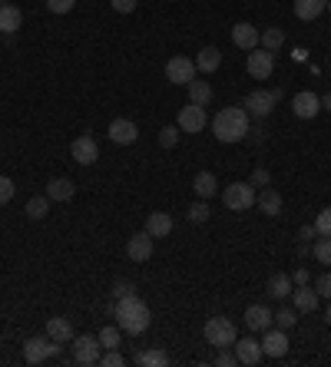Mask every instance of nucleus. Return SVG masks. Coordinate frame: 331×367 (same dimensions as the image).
<instances>
[{"mask_svg":"<svg viewBox=\"0 0 331 367\" xmlns=\"http://www.w3.org/2000/svg\"><path fill=\"white\" fill-rule=\"evenodd\" d=\"M100 338H89V334L73 338V361L77 364H100Z\"/></svg>","mask_w":331,"mask_h":367,"instance_id":"nucleus-10","label":"nucleus"},{"mask_svg":"<svg viewBox=\"0 0 331 367\" xmlns=\"http://www.w3.org/2000/svg\"><path fill=\"white\" fill-rule=\"evenodd\" d=\"M245 328L249 331L272 328V311H268L265 304H249V308H245Z\"/></svg>","mask_w":331,"mask_h":367,"instance_id":"nucleus-20","label":"nucleus"},{"mask_svg":"<svg viewBox=\"0 0 331 367\" xmlns=\"http://www.w3.org/2000/svg\"><path fill=\"white\" fill-rule=\"evenodd\" d=\"M113 317L116 324H119V331H126V334H136L140 338L142 331L149 328V321H153V315H149V304L142 301L140 294H126V298H119L113 308Z\"/></svg>","mask_w":331,"mask_h":367,"instance_id":"nucleus-1","label":"nucleus"},{"mask_svg":"<svg viewBox=\"0 0 331 367\" xmlns=\"http://www.w3.org/2000/svg\"><path fill=\"white\" fill-rule=\"evenodd\" d=\"M212 87L205 83V80H192L189 83V103H196V106H209L212 103Z\"/></svg>","mask_w":331,"mask_h":367,"instance_id":"nucleus-29","label":"nucleus"},{"mask_svg":"<svg viewBox=\"0 0 331 367\" xmlns=\"http://www.w3.org/2000/svg\"><path fill=\"white\" fill-rule=\"evenodd\" d=\"M106 136H110L116 146H133V142L140 140V129H136V123H133V119H113Z\"/></svg>","mask_w":331,"mask_h":367,"instance_id":"nucleus-16","label":"nucleus"},{"mask_svg":"<svg viewBox=\"0 0 331 367\" xmlns=\"http://www.w3.org/2000/svg\"><path fill=\"white\" fill-rule=\"evenodd\" d=\"M47 338H50V341H57V344H70L73 341V338H77V331H73V321H70V317H50V321H47Z\"/></svg>","mask_w":331,"mask_h":367,"instance_id":"nucleus-17","label":"nucleus"},{"mask_svg":"<svg viewBox=\"0 0 331 367\" xmlns=\"http://www.w3.org/2000/svg\"><path fill=\"white\" fill-rule=\"evenodd\" d=\"M60 347H64V344L50 341L47 334H43V338H30V341L24 344V361L27 364H47V361H53V357L60 354Z\"/></svg>","mask_w":331,"mask_h":367,"instance_id":"nucleus-6","label":"nucleus"},{"mask_svg":"<svg viewBox=\"0 0 331 367\" xmlns=\"http://www.w3.org/2000/svg\"><path fill=\"white\" fill-rule=\"evenodd\" d=\"M196 63H192L189 57H172L169 63H166V80L169 83H176V87H189L192 80H196Z\"/></svg>","mask_w":331,"mask_h":367,"instance_id":"nucleus-8","label":"nucleus"},{"mask_svg":"<svg viewBox=\"0 0 331 367\" xmlns=\"http://www.w3.org/2000/svg\"><path fill=\"white\" fill-rule=\"evenodd\" d=\"M255 205H258V209H262V212H265V216H281V195L275 189H272V186H265V189L258 192V195H255Z\"/></svg>","mask_w":331,"mask_h":367,"instance_id":"nucleus-22","label":"nucleus"},{"mask_svg":"<svg viewBox=\"0 0 331 367\" xmlns=\"http://www.w3.org/2000/svg\"><path fill=\"white\" fill-rule=\"evenodd\" d=\"M325 3L328 0H295V17L298 20H318L325 13Z\"/></svg>","mask_w":331,"mask_h":367,"instance_id":"nucleus-27","label":"nucleus"},{"mask_svg":"<svg viewBox=\"0 0 331 367\" xmlns=\"http://www.w3.org/2000/svg\"><path fill=\"white\" fill-rule=\"evenodd\" d=\"M172 225H176V222H172L169 212H153V216L146 218V232H149L153 239H166V235L172 232Z\"/></svg>","mask_w":331,"mask_h":367,"instance_id":"nucleus-24","label":"nucleus"},{"mask_svg":"<svg viewBox=\"0 0 331 367\" xmlns=\"http://www.w3.org/2000/svg\"><path fill=\"white\" fill-rule=\"evenodd\" d=\"M176 142H179V126H163L159 129V146H163V149H172Z\"/></svg>","mask_w":331,"mask_h":367,"instance_id":"nucleus-38","label":"nucleus"},{"mask_svg":"<svg viewBox=\"0 0 331 367\" xmlns=\"http://www.w3.org/2000/svg\"><path fill=\"white\" fill-rule=\"evenodd\" d=\"M205 123H209L205 106H196V103H186V106L179 110V116H176L179 133H192V136H196V133H203Z\"/></svg>","mask_w":331,"mask_h":367,"instance_id":"nucleus-7","label":"nucleus"},{"mask_svg":"<svg viewBox=\"0 0 331 367\" xmlns=\"http://www.w3.org/2000/svg\"><path fill=\"white\" fill-rule=\"evenodd\" d=\"M249 129H252V123H249V113L242 106H226L212 119V133L219 142H242L249 136Z\"/></svg>","mask_w":331,"mask_h":367,"instance_id":"nucleus-2","label":"nucleus"},{"mask_svg":"<svg viewBox=\"0 0 331 367\" xmlns=\"http://www.w3.org/2000/svg\"><path fill=\"white\" fill-rule=\"evenodd\" d=\"M100 347H106V351H113V347H119V324H106V328H100Z\"/></svg>","mask_w":331,"mask_h":367,"instance_id":"nucleus-34","label":"nucleus"},{"mask_svg":"<svg viewBox=\"0 0 331 367\" xmlns=\"http://www.w3.org/2000/svg\"><path fill=\"white\" fill-rule=\"evenodd\" d=\"M292 113L298 116V119H315V116L321 113V96L311 93V89H302L292 100Z\"/></svg>","mask_w":331,"mask_h":367,"instance_id":"nucleus-14","label":"nucleus"},{"mask_svg":"<svg viewBox=\"0 0 331 367\" xmlns=\"http://www.w3.org/2000/svg\"><path fill=\"white\" fill-rule=\"evenodd\" d=\"M272 324H275V328H281V331L295 328V324H298V311H295V308H281V311H275V315H272Z\"/></svg>","mask_w":331,"mask_h":367,"instance_id":"nucleus-33","label":"nucleus"},{"mask_svg":"<svg viewBox=\"0 0 331 367\" xmlns=\"http://www.w3.org/2000/svg\"><path fill=\"white\" fill-rule=\"evenodd\" d=\"M77 7V0H47V10L50 13H70Z\"/></svg>","mask_w":331,"mask_h":367,"instance_id":"nucleus-41","label":"nucleus"},{"mask_svg":"<svg viewBox=\"0 0 331 367\" xmlns=\"http://www.w3.org/2000/svg\"><path fill=\"white\" fill-rule=\"evenodd\" d=\"M126 255H129V262H136V265L149 262V258H153V235H149V232H136V235L126 241Z\"/></svg>","mask_w":331,"mask_h":367,"instance_id":"nucleus-15","label":"nucleus"},{"mask_svg":"<svg viewBox=\"0 0 331 367\" xmlns=\"http://www.w3.org/2000/svg\"><path fill=\"white\" fill-rule=\"evenodd\" d=\"M245 70H249V76H252V80H268V76H272V70H275V53L262 50V47L249 50Z\"/></svg>","mask_w":331,"mask_h":367,"instance_id":"nucleus-9","label":"nucleus"},{"mask_svg":"<svg viewBox=\"0 0 331 367\" xmlns=\"http://www.w3.org/2000/svg\"><path fill=\"white\" fill-rule=\"evenodd\" d=\"M100 364H103V367H123V364H126V357H123V354H119V351L113 347L110 354H103V357H100Z\"/></svg>","mask_w":331,"mask_h":367,"instance_id":"nucleus-44","label":"nucleus"},{"mask_svg":"<svg viewBox=\"0 0 331 367\" xmlns=\"http://www.w3.org/2000/svg\"><path fill=\"white\" fill-rule=\"evenodd\" d=\"M219 66H222V50L219 47H203L199 57H196V70L199 73H216Z\"/></svg>","mask_w":331,"mask_h":367,"instance_id":"nucleus-23","label":"nucleus"},{"mask_svg":"<svg viewBox=\"0 0 331 367\" xmlns=\"http://www.w3.org/2000/svg\"><path fill=\"white\" fill-rule=\"evenodd\" d=\"M262 334H265V338H262V354H265V357H272V361H275V357L288 354V334H285L281 328H275V324H272V328H265Z\"/></svg>","mask_w":331,"mask_h":367,"instance_id":"nucleus-11","label":"nucleus"},{"mask_svg":"<svg viewBox=\"0 0 331 367\" xmlns=\"http://www.w3.org/2000/svg\"><path fill=\"white\" fill-rule=\"evenodd\" d=\"M325 321H328V324H331V304H328V311H325Z\"/></svg>","mask_w":331,"mask_h":367,"instance_id":"nucleus-50","label":"nucleus"},{"mask_svg":"<svg viewBox=\"0 0 331 367\" xmlns=\"http://www.w3.org/2000/svg\"><path fill=\"white\" fill-rule=\"evenodd\" d=\"M70 156H73V163L80 165H93L100 159V146L93 136H77V140L70 142Z\"/></svg>","mask_w":331,"mask_h":367,"instance_id":"nucleus-12","label":"nucleus"},{"mask_svg":"<svg viewBox=\"0 0 331 367\" xmlns=\"http://www.w3.org/2000/svg\"><path fill=\"white\" fill-rule=\"evenodd\" d=\"M292 292H295L292 275H285V271H279V275H272V278H268V294H272V298H279V301H285V298H288Z\"/></svg>","mask_w":331,"mask_h":367,"instance_id":"nucleus-26","label":"nucleus"},{"mask_svg":"<svg viewBox=\"0 0 331 367\" xmlns=\"http://www.w3.org/2000/svg\"><path fill=\"white\" fill-rule=\"evenodd\" d=\"M13 192H17V186H13L10 176H0V205H7L13 199Z\"/></svg>","mask_w":331,"mask_h":367,"instance_id":"nucleus-40","label":"nucleus"},{"mask_svg":"<svg viewBox=\"0 0 331 367\" xmlns=\"http://www.w3.org/2000/svg\"><path fill=\"white\" fill-rule=\"evenodd\" d=\"M249 182H252V186H262V189H265L268 182H272V172H268V169H262V165H258V169H255V172H252V179H249Z\"/></svg>","mask_w":331,"mask_h":367,"instance_id":"nucleus-45","label":"nucleus"},{"mask_svg":"<svg viewBox=\"0 0 331 367\" xmlns=\"http://www.w3.org/2000/svg\"><path fill=\"white\" fill-rule=\"evenodd\" d=\"M186 216H189V222H196V225H203V222H209V216H212V209H209L205 202H192Z\"/></svg>","mask_w":331,"mask_h":367,"instance_id":"nucleus-36","label":"nucleus"},{"mask_svg":"<svg viewBox=\"0 0 331 367\" xmlns=\"http://www.w3.org/2000/svg\"><path fill=\"white\" fill-rule=\"evenodd\" d=\"M255 186L252 182H229L226 189H222V205L229 209V212H249L255 205Z\"/></svg>","mask_w":331,"mask_h":367,"instance_id":"nucleus-3","label":"nucleus"},{"mask_svg":"<svg viewBox=\"0 0 331 367\" xmlns=\"http://www.w3.org/2000/svg\"><path fill=\"white\" fill-rule=\"evenodd\" d=\"M308 281H311V275H308L305 268H298V271H292V285H295V288H298V285H308Z\"/></svg>","mask_w":331,"mask_h":367,"instance_id":"nucleus-48","label":"nucleus"},{"mask_svg":"<svg viewBox=\"0 0 331 367\" xmlns=\"http://www.w3.org/2000/svg\"><path fill=\"white\" fill-rule=\"evenodd\" d=\"M315 232L325 235V239H331V205L318 212V218H315Z\"/></svg>","mask_w":331,"mask_h":367,"instance_id":"nucleus-37","label":"nucleus"},{"mask_svg":"<svg viewBox=\"0 0 331 367\" xmlns=\"http://www.w3.org/2000/svg\"><path fill=\"white\" fill-rule=\"evenodd\" d=\"M73 195H77V186L70 179H50L47 182V199L50 202H70Z\"/></svg>","mask_w":331,"mask_h":367,"instance_id":"nucleus-21","label":"nucleus"},{"mask_svg":"<svg viewBox=\"0 0 331 367\" xmlns=\"http://www.w3.org/2000/svg\"><path fill=\"white\" fill-rule=\"evenodd\" d=\"M279 100H281V89H252V93L245 96L242 110L249 116H255V119H265V116H272V110H275Z\"/></svg>","mask_w":331,"mask_h":367,"instance_id":"nucleus-5","label":"nucleus"},{"mask_svg":"<svg viewBox=\"0 0 331 367\" xmlns=\"http://www.w3.org/2000/svg\"><path fill=\"white\" fill-rule=\"evenodd\" d=\"M311 255L318 258L321 265H331V239L318 235V239H315V245H311Z\"/></svg>","mask_w":331,"mask_h":367,"instance_id":"nucleus-35","label":"nucleus"},{"mask_svg":"<svg viewBox=\"0 0 331 367\" xmlns=\"http://www.w3.org/2000/svg\"><path fill=\"white\" fill-rule=\"evenodd\" d=\"M203 334H205V341L212 344V347H232L235 344V338H239V331H235V324H232L229 317H222V315H216V317H209L205 321V328H203Z\"/></svg>","mask_w":331,"mask_h":367,"instance_id":"nucleus-4","label":"nucleus"},{"mask_svg":"<svg viewBox=\"0 0 331 367\" xmlns=\"http://www.w3.org/2000/svg\"><path fill=\"white\" fill-rule=\"evenodd\" d=\"M126 294H136V285L126 278H119L113 281V301H119V298H126Z\"/></svg>","mask_w":331,"mask_h":367,"instance_id":"nucleus-39","label":"nucleus"},{"mask_svg":"<svg viewBox=\"0 0 331 367\" xmlns=\"http://www.w3.org/2000/svg\"><path fill=\"white\" fill-rule=\"evenodd\" d=\"M192 189H196L199 199H212V195L219 192V179L212 176V172H199V176L192 179Z\"/></svg>","mask_w":331,"mask_h":367,"instance_id":"nucleus-28","label":"nucleus"},{"mask_svg":"<svg viewBox=\"0 0 331 367\" xmlns=\"http://www.w3.org/2000/svg\"><path fill=\"white\" fill-rule=\"evenodd\" d=\"M110 7H113L116 13H133L136 10V0H110Z\"/></svg>","mask_w":331,"mask_h":367,"instance_id":"nucleus-46","label":"nucleus"},{"mask_svg":"<svg viewBox=\"0 0 331 367\" xmlns=\"http://www.w3.org/2000/svg\"><path fill=\"white\" fill-rule=\"evenodd\" d=\"M318 239V232H315V225H302V232H298V241L302 245H308V241Z\"/></svg>","mask_w":331,"mask_h":367,"instance_id":"nucleus-47","label":"nucleus"},{"mask_svg":"<svg viewBox=\"0 0 331 367\" xmlns=\"http://www.w3.org/2000/svg\"><path fill=\"white\" fill-rule=\"evenodd\" d=\"M0 7H3V0H0Z\"/></svg>","mask_w":331,"mask_h":367,"instance_id":"nucleus-51","label":"nucleus"},{"mask_svg":"<svg viewBox=\"0 0 331 367\" xmlns=\"http://www.w3.org/2000/svg\"><path fill=\"white\" fill-rule=\"evenodd\" d=\"M232 43H235L239 50H245V53L255 50V47H258V30H255L249 20H239V24L232 27Z\"/></svg>","mask_w":331,"mask_h":367,"instance_id":"nucleus-18","label":"nucleus"},{"mask_svg":"<svg viewBox=\"0 0 331 367\" xmlns=\"http://www.w3.org/2000/svg\"><path fill=\"white\" fill-rule=\"evenodd\" d=\"M315 292H318V298H328V301H331V271H328V275H318Z\"/></svg>","mask_w":331,"mask_h":367,"instance_id":"nucleus-43","label":"nucleus"},{"mask_svg":"<svg viewBox=\"0 0 331 367\" xmlns=\"http://www.w3.org/2000/svg\"><path fill=\"white\" fill-rule=\"evenodd\" d=\"M47 212H50V199H47V195H34V199L27 202V216L34 218V222L47 218Z\"/></svg>","mask_w":331,"mask_h":367,"instance_id":"nucleus-31","label":"nucleus"},{"mask_svg":"<svg viewBox=\"0 0 331 367\" xmlns=\"http://www.w3.org/2000/svg\"><path fill=\"white\" fill-rule=\"evenodd\" d=\"M232 351H235V357H239V364L245 367H255L258 361H262V341H255V338H235V344H232Z\"/></svg>","mask_w":331,"mask_h":367,"instance_id":"nucleus-13","label":"nucleus"},{"mask_svg":"<svg viewBox=\"0 0 331 367\" xmlns=\"http://www.w3.org/2000/svg\"><path fill=\"white\" fill-rule=\"evenodd\" d=\"M258 43H262V50L279 53L281 43H285V33H281V27H268V30H262V33H258Z\"/></svg>","mask_w":331,"mask_h":367,"instance_id":"nucleus-30","label":"nucleus"},{"mask_svg":"<svg viewBox=\"0 0 331 367\" xmlns=\"http://www.w3.org/2000/svg\"><path fill=\"white\" fill-rule=\"evenodd\" d=\"M292 298H295V311H302V315H311L315 308H318V292L311 288V285H298L292 292Z\"/></svg>","mask_w":331,"mask_h":367,"instance_id":"nucleus-19","label":"nucleus"},{"mask_svg":"<svg viewBox=\"0 0 331 367\" xmlns=\"http://www.w3.org/2000/svg\"><path fill=\"white\" fill-rule=\"evenodd\" d=\"M20 24H24V13L17 10V7H10V3H3L0 7V33H17L20 30Z\"/></svg>","mask_w":331,"mask_h":367,"instance_id":"nucleus-25","label":"nucleus"},{"mask_svg":"<svg viewBox=\"0 0 331 367\" xmlns=\"http://www.w3.org/2000/svg\"><path fill=\"white\" fill-rule=\"evenodd\" d=\"M216 364H222V367H235V364H239V357H235V351H229V347H219Z\"/></svg>","mask_w":331,"mask_h":367,"instance_id":"nucleus-42","label":"nucleus"},{"mask_svg":"<svg viewBox=\"0 0 331 367\" xmlns=\"http://www.w3.org/2000/svg\"><path fill=\"white\" fill-rule=\"evenodd\" d=\"M321 110H328V113H331V93H325V96H321Z\"/></svg>","mask_w":331,"mask_h":367,"instance_id":"nucleus-49","label":"nucleus"},{"mask_svg":"<svg viewBox=\"0 0 331 367\" xmlns=\"http://www.w3.org/2000/svg\"><path fill=\"white\" fill-rule=\"evenodd\" d=\"M136 364L140 367H166L169 364V354H166V351H140V354H136Z\"/></svg>","mask_w":331,"mask_h":367,"instance_id":"nucleus-32","label":"nucleus"}]
</instances>
